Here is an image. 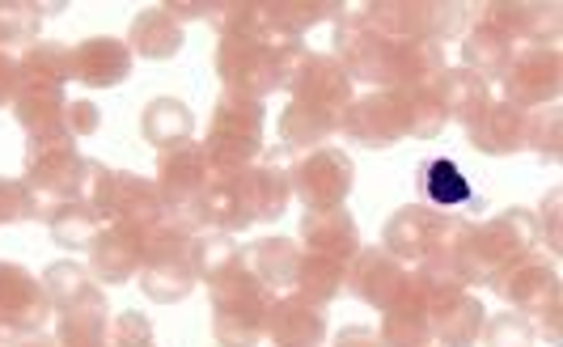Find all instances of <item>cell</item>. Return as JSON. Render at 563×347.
<instances>
[{"mask_svg": "<svg viewBox=\"0 0 563 347\" xmlns=\"http://www.w3.org/2000/svg\"><path fill=\"white\" fill-rule=\"evenodd\" d=\"M428 191H432L441 203L466 200V182H462V174L453 170L450 161H437V166L428 170Z\"/></svg>", "mask_w": 563, "mask_h": 347, "instance_id": "obj_1", "label": "cell"}]
</instances>
